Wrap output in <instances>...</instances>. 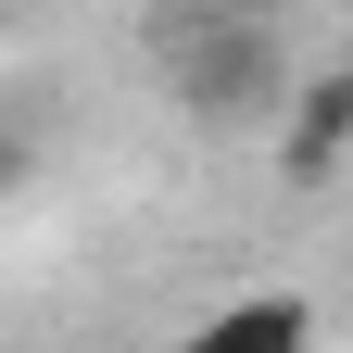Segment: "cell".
Masks as SVG:
<instances>
[{
  "label": "cell",
  "instance_id": "6da1fadb",
  "mask_svg": "<svg viewBox=\"0 0 353 353\" xmlns=\"http://www.w3.org/2000/svg\"><path fill=\"white\" fill-rule=\"evenodd\" d=\"M278 88H290V63H278L265 26H202L190 51H176V101H190L202 126H265Z\"/></svg>",
  "mask_w": 353,
  "mask_h": 353
},
{
  "label": "cell",
  "instance_id": "7a4b0ae2",
  "mask_svg": "<svg viewBox=\"0 0 353 353\" xmlns=\"http://www.w3.org/2000/svg\"><path fill=\"white\" fill-rule=\"evenodd\" d=\"M341 152H353V76L316 63V76H303V101H290V126H278V176H290V190H328Z\"/></svg>",
  "mask_w": 353,
  "mask_h": 353
},
{
  "label": "cell",
  "instance_id": "3957f363",
  "mask_svg": "<svg viewBox=\"0 0 353 353\" xmlns=\"http://www.w3.org/2000/svg\"><path fill=\"white\" fill-rule=\"evenodd\" d=\"M303 341H316V303H290V290L228 303V316H214V353H303Z\"/></svg>",
  "mask_w": 353,
  "mask_h": 353
}]
</instances>
